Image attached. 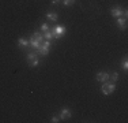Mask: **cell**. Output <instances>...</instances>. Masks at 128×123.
<instances>
[{
    "mask_svg": "<svg viewBox=\"0 0 128 123\" xmlns=\"http://www.w3.org/2000/svg\"><path fill=\"white\" fill-rule=\"evenodd\" d=\"M70 118H71V111L68 108H63L62 112H60V115H59V119L66 120V119H70Z\"/></svg>",
    "mask_w": 128,
    "mask_h": 123,
    "instance_id": "5b68a950",
    "label": "cell"
},
{
    "mask_svg": "<svg viewBox=\"0 0 128 123\" xmlns=\"http://www.w3.org/2000/svg\"><path fill=\"white\" fill-rule=\"evenodd\" d=\"M29 42H30V47H33L34 49H38V48H40V45H41V42H38L37 40L34 38V37H32Z\"/></svg>",
    "mask_w": 128,
    "mask_h": 123,
    "instance_id": "8fae6325",
    "label": "cell"
},
{
    "mask_svg": "<svg viewBox=\"0 0 128 123\" xmlns=\"http://www.w3.org/2000/svg\"><path fill=\"white\" fill-rule=\"evenodd\" d=\"M75 2H76V0H63L64 6H71V4H74Z\"/></svg>",
    "mask_w": 128,
    "mask_h": 123,
    "instance_id": "9a60e30c",
    "label": "cell"
},
{
    "mask_svg": "<svg viewBox=\"0 0 128 123\" xmlns=\"http://www.w3.org/2000/svg\"><path fill=\"white\" fill-rule=\"evenodd\" d=\"M44 37H45L46 40H49V41H50V40L53 38V27H52V29H49V30H46V32L44 33Z\"/></svg>",
    "mask_w": 128,
    "mask_h": 123,
    "instance_id": "7c38bea8",
    "label": "cell"
},
{
    "mask_svg": "<svg viewBox=\"0 0 128 123\" xmlns=\"http://www.w3.org/2000/svg\"><path fill=\"white\" fill-rule=\"evenodd\" d=\"M18 47L19 48H29L30 47V42L25 38H19L18 40Z\"/></svg>",
    "mask_w": 128,
    "mask_h": 123,
    "instance_id": "9c48e42d",
    "label": "cell"
},
{
    "mask_svg": "<svg viewBox=\"0 0 128 123\" xmlns=\"http://www.w3.org/2000/svg\"><path fill=\"white\" fill-rule=\"evenodd\" d=\"M33 37H34L38 42H41V44H42V41H44V34H42L41 32H34V33H33Z\"/></svg>",
    "mask_w": 128,
    "mask_h": 123,
    "instance_id": "30bf717a",
    "label": "cell"
},
{
    "mask_svg": "<svg viewBox=\"0 0 128 123\" xmlns=\"http://www.w3.org/2000/svg\"><path fill=\"white\" fill-rule=\"evenodd\" d=\"M97 81H100V82H106V81H109V74L108 73H98L97 74Z\"/></svg>",
    "mask_w": 128,
    "mask_h": 123,
    "instance_id": "52a82bcc",
    "label": "cell"
},
{
    "mask_svg": "<svg viewBox=\"0 0 128 123\" xmlns=\"http://www.w3.org/2000/svg\"><path fill=\"white\" fill-rule=\"evenodd\" d=\"M64 33H66V27H64V26H56V27H53V38H60Z\"/></svg>",
    "mask_w": 128,
    "mask_h": 123,
    "instance_id": "277c9868",
    "label": "cell"
},
{
    "mask_svg": "<svg viewBox=\"0 0 128 123\" xmlns=\"http://www.w3.org/2000/svg\"><path fill=\"white\" fill-rule=\"evenodd\" d=\"M50 122L52 123H57V122H60V120H59V118H57V116H53V118L50 119Z\"/></svg>",
    "mask_w": 128,
    "mask_h": 123,
    "instance_id": "ac0fdd59",
    "label": "cell"
},
{
    "mask_svg": "<svg viewBox=\"0 0 128 123\" xmlns=\"http://www.w3.org/2000/svg\"><path fill=\"white\" fill-rule=\"evenodd\" d=\"M27 63L33 67H37L38 66V57L36 52H32V53H27Z\"/></svg>",
    "mask_w": 128,
    "mask_h": 123,
    "instance_id": "3957f363",
    "label": "cell"
},
{
    "mask_svg": "<svg viewBox=\"0 0 128 123\" xmlns=\"http://www.w3.org/2000/svg\"><path fill=\"white\" fill-rule=\"evenodd\" d=\"M114 89H116L114 82H109V81H106V82H104L101 90H102V93H104V94H110V93H113V92H114Z\"/></svg>",
    "mask_w": 128,
    "mask_h": 123,
    "instance_id": "6da1fadb",
    "label": "cell"
},
{
    "mask_svg": "<svg viewBox=\"0 0 128 123\" xmlns=\"http://www.w3.org/2000/svg\"><path fill=\"white\" fill-rule=\"evenodd\" d=\"M116 25H117V27L118 29H121V30H124L127 27V18H121V17H118L117 18V22H116Z\"/></svg>",
    "mask_w": 128,
    "mask_h": 123,
    "instance_id": "8992f818",
    "label": "cell"
},
{
    "mask_svg": "<svg viewBox=\"0 0 128 123\" xmlns=\"http://www.w3.org/2000/svg\"><path fill=\"white\" fill-rule=\"evenodd\" d=\"M110 14L113 15V17H121V15H123V8L121 7H118V6H116V7H113L110 10Z\"/></svg>",
    "mask_w": 128,
    "mask_h": 123,
    "instance_id": "ba28073f",
    "label": "cell"
},
{
    "mask_svg": "<svg viewBox=\"0 0 128 123\" xmlns=\"http://www.w3.org/2000/svg\"><path fill=\"white\" fill-rule=\"evenodd\" d=\"M62 0H52V4H59Z\"/></svg>",
    "mask_w": 128,
    "mask_h": 123,
    "instance_id": "d6986e66",
    "label": "cell"
},
{
    "mask_svg": "<svg viewBox=\"0 0 128 123\" xmlns=\"http://www.w3.org/2000/svg\"><path fill=\"white\" fill-rule=\"evenodd\" d=\"M109 79H112V82H116V81H118V73H113L112 75H109Z\"/></svg>",
    "mask_w": 128,
    "mask_h": 123,
    "instance_id": "5bb4252c",
    "label": "cell"
},
{
    "mask_svg": "<svg viewBox=\"0 0 128 123\" xmlns=\"http://www.w3.org/2000/svg\"><path fill=\"white\" fill-rule=\"evenodd\" d=\"M46 30H49V26H48V25L46 23H44V25H42V26H41V32H46Z\"/></svg>",
    "mask_w": 128,
    "mask_h": 123,
    "instance_id": "e0dca14e",
    "label": "cell"
},
{
    "mask_svg": "<svg viewBox=\"0 0 128 123\" xmlns=\"http://www.w3.org/2000/svg\"><path fill=\"white\" fill-rule=\"evenodd\" d=\"M46 17H48V19H49V21H53V22H56L57 18H59V17H57V14H53V12H48Z\"/></svg>",
    "mask_w": 128,
    "mask_h": 123,
    "instance_id": "4fadbf2b",
    "label": "cell"
},
{
    "mask_svg": "<svg viewBox=\"0 0 128 123\" xmlns=\"http://www.w3.org/2000/svg\"><path fill=\"white\" fill-rule=\"evenodd\" d=\"M121 67H123V69L126 70V71L128 70V62H127V59H124V60H123V64H121Z\"/></svg>",
    "mask_w": 128,
    "mask_h": 123,
    "instance_id": "2e32d148",
    "label": "cell"
},
{
    "mask_svg": "<svg viewBox=\"0 0 128 123\" xmlns=\"http://www.w3.org/2000/svg\"><path fill=\"white\" fill-rule=\"evenodd\" d=\"M49 47H50V41H49V40H46L44 44L40 45V48L37 49V53L41 55V56H46V55L49 53Z\"/></svg>",
    "mask_w": 128,
    "mask_h": 123,
    "instance_id": "7a4b0ae2",
    "label": "cell"
}]
</instances>
